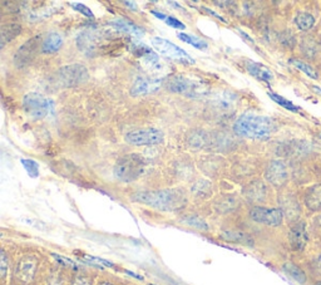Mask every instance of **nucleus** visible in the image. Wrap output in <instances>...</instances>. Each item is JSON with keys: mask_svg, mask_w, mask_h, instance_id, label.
<instances>
[{"mask_svg": "<svg viewBox=\"0 0 321 285\" xmlns=\"http://www.w3.org/2000/svg\"><path fill=\"white\" fill-rule=\"evenodd\" d=\"M305 203L312 211L321 209V184L312 186L305 195Z\"/></svg>", "mask_w": 321, "mask_h": 285, "instance_id": "nucleus-21", "label": "nucleus"}, {"mask_svg": "<svg viewBox=\"0 0 321 285\" xmlns=\"http://www.w3.org/2000/svg\"><path fill=\"white\" fill-rule=\"evenodd\" d=\"M152 46L153 48L160 53V55L163 57L171 58V59H175V61L179 62H187V63H194V61L190 57L186 50H183L182 48H179L178 46H176L175 43L170 42V40L163 39V38H153L152 39Z\"/></svg>", "mask_w": 321, "mask_h": 285, "instance_id": "nucleus-8", "label": "nucleus"}, {"mask_svg": "<svg viewBox=\"0 0 321 285\" xmlns=\"http://www.w3.org/2000/svg\"><path fill=\"white\" fill-rule=\"evenodd\" d=\"M267 190L264 182L254 181L243 188V196L250 202H261L266 199Z\"/></svg>", "mask_w": 321, "mask_h": 285, "instance_id": "nucleus-15", "label": "nucleus"}, {"mask_svg": "<svg viewBox=\"0 0 321 285\" xmlns=\"http://www.w3.org/2000/svg\"><path fill=\"white\" fill-rule=\"evenodd\" d=\"M8 256H6L5 251L1 250V254H0V273H1V278L6 275V270H8Z\"/></svg>", "mask_w": 321, "mask_h": 285, "instance_id": "nucleus-33", "label": "nucleus"}, {"mask_svg": "<svg viewBox=\"0 0 321 285\" xmlns=\"http://www.w3.org/2000/svg\"><path fill=\"white\" fill-rule=\"evenodd\" d=\"M39 47H42L39 35L34 36L33 39L28 40L25 44H23V46L18 49V52H16V57H14V63H16L19 68L27 67L28 64L34 59Z\"/></svg>", "mask_w": 321, "mask_h": 285, "instance_id": "nucleus-11", "label": "nucleus"}, {"mask_svg": "<svg viewBox=\"0 0 321 285\" xmlns=\"http://www.w3.org/2000/svg\"><path fill=\"white\" fill-rule=\"evenodd\" d=\"M88 69L82 64L65 66V67L61 68L57 74L58 83L64 88H70V87H77L79 84H83V83L88 81Z\"/></svg>", "mask_w": 321, "mask_h": 285, "instance_id": "nucleus-6", "label": "nucleus"}, {"mask_svg": "<svg viewBox=\"0 0 321 285\" xmlns=\"http://www.w3.org/2000/svg\"><path fill=\"white\" fill-rule=\"evenodd\" d=\"M164 140L163 132L158 128H142L130 131L126 134V141L132 146H151L162 143Z\"/></svg>", "mask_w": 321, "mask_h": 285, "instance_id": "nucleus-7", "label": "nucleus"}, {"mask_svg": "<svg viewBox=\"0 0 321 285\" xmlns=\"http://www.w3.org/2000/svg\"><path fill=\"white\" fill-rule=\"evenodd\" d=\"M72 285H92V282L89 278H87V276L78 275L74 278Z\"/></svg>", "mask_w": 321, "mask_h": 285, "instance_id": "nucleus-35", "label": "nucleus"}, {"mask_svg": "<svg viewBox=\"0 0 321 285\" xmlns=\"http://www.w3.org/2000/svg\"><path fill=\"white\" fill-rule=\"evenodd\" d=\"M63 46V36L58 33H50L42 42L43 53H55Z\"/></svg>", "mask_w": 321, "mask_h": 285, "instance_id": "nucleus-20", "label": "nucleus"}, {"mask_svg": "<svg viewBox=\"0 0 321 285\" xmlns=\"http://www.w3.org/2000/svg\"><path fill=\"white\" fill-rule=\"evenodd\" d=\"M282 207H284V211H285L286 215L289 216L290 218H292V213H294L295 216L299 215V205H297V201H292L290 202V199L286 200L285 202H282Z\"/></svg>", "mask_w": 321, "mask_h": 285, "instance_id": "nucleus-31", "label": "nucleus"}, {"mask_svg": "<svg viewBox=\"0 0 321 285\" xmlns=\"http://www.w3.org/2000/svg\"><path fill=\"white\" fill-rule=\"evenodd\" d=\"M36 265H38V260L34 256H24L16 268V279L21 283H25V284L32 282L35 275Z\"/></svg>", "mask_w": 321, "mask_h": 285, "instance_id": "nucleus-14", "label": "nucleus"}, {"mask_svg": "<svg viewBox=\"0 0 321 285\" xmlns=\"http://www.w3.org/2000/svg\"><path fill=\"white\" fill-rule=\"evenodd\" d=\"M312 270H314L318 275H321V256H319V258H316L315 260H314V263H312Z\"/></svg>", "mask_w": 321, "mask_h": 285, "instance_id": "nucleus-37", "label": "nucleus"}, {"mask_svg": "<svg viewBox=\"0 0 321 285\" xmlns=\"http://www.w3.org/2000/svg\"><path fill=\"white\" fill-rule=\"evenodd\" d=\"M72 8L74 10H77V12L80 13V14H83V16H84V17H87V18H88V19H93L94 18L93 12H92V10L89 9L88 6H85L84 4L73 3L72 4Z\"/></svg>", "mask_w": 321, "mask_h": 285, "instance_id": "nucleus-32", "label": "nucleus"}, {"mask_svg": "<svg viewBox=\"0 0 321 285\" xmlns=\"http://www.w3.org/2000/svg\"><path fill=\"white\" fill-rule=\"evenodd\" d=\"M182 222H185L186 225L191 226V228L197 229V230H202V231L209 230V225H207V222L197 215L183 216V218H182Z\"/></svg>", "mask_w": 321, "mask_h": 285, "instance_id": "nucleus-24", "label": "nucleus"}, {"mask_svg": "<svg viewBox=\"0 0 321 285\" xmlns=\"http://www.w3.org/2000/svg\"><path fill=\"white\" fill-rule=\"evenodd\" d=\"M53 107V102L50 100L39 93H28L24 98H23V108H24L25 113L33 119L38 121V119L44 118Z\"/></svg>", "mask_w": 321, "mask_h": 285, "instance_id": "nucleus-5", "label": "nucleus"}, {"mask_svg": "<svg viewBox=\"0 0 321 285\" xmlns=\"http://www.w3.org/2000/svg\"><path fill=\"white\" fill-rule=\"evenodd\" d=\"M250 218L258 224L279 226L282 222L284 213L281 209H266V207L255 206L250 211Z\"/></svg>", "mask_w": 321, "mask_h": 285, "instance_id": "nucleus-10", "label": "nucleus"}, {"mask_svg": "<svg viewBox=\"0 0 321 285\" xmlns=\"http://www.w3.org/2000/svg\"><path fill=\"white\" fill-rule=\"evenodd\" d=\"M111 25L114 27L115 29L123 32V33L130 34L134 36H143L144 35V31L141 29L138 25H136L132 21L127 20V19H115V20L111 21Z\"/></svg>", "mask_w": 321, "mask_h": 285, "instance_id": "nucleus-18", "label": "nucleus"}, {"mask_svg": "<svg viewBox=\"0 0 321 285\" xmlns=\"http://www.w3.org/2000/svg\"><path fill=\"white\" fill-rule=\"evenodd\" d=\"M237 103H239V96L235 92L231 91L218 92L211 100V107L218 115L233 113L236 109Z\"/></svg>", "mask_w": 321, "mask_h": 285, "instance_id": "nucleus-9", "label": "nucleus"}, {"mask_svg": "<svg viewBox=\"0 0 321 285\" xmlns=\"http://www.w3.org/2000/svg\"><path fill=\"white\" fill-rule=\"evenodd\" d=\"M202 9L205 10V12H207V13H209V14H211V16H213V17H215V18H217L218 20H221V21H226V20H225L224 18H222L221 16H218V14H216V13H215V12H212V10L207 9V8H205V6H202Z\"/></svg>", "mask_w": 321, "mask_h": 285, "instance_id": "nucleus-38", "label": "nucleus"}, {"mask_svg": "<svg viewBox=\"0 0 321 285\" xmlns=\"http://www.w3.org/2000/svg\"><path fill=\"white\" fill-rule=\"evenodd\" d=\"M130 199L136 202L144 203L162 211H176L185 207L187 203V197L185 192L178 188L136 192L132 195Z\"/></svg>", "mask_w": 321, "mask_h": 285, "instance_id": "nucleus-1", "label": "nucleus"}, {"mask_svg": "<svg viewBox=\"0 0 321 285\" xmlns=\"http://www.w3.org/2000/svg\"><path fill=\"white\" fill-rule=\"evenodd\" d=\"M122 4L127 5V8H129V9L137 10V5H136V3H134V1H122Z\"/></svg>", "mask_w": 321, "mask_h": 285, "instance_id": "nucleus-40", "label": "nucleus"}, {"mask_svg": "<svg viewBox=\"0 0 321 285\" xmlns=\"http://www.w3.org/2000/svg\"><path fill=\"white\" fill-rule=\"evenodd\" d=\"M282 269H284V271L288 273L292 279H295L296 282L300 283V284H304V283L306 282L305 273H304L300 268L292 264V263H286V264H284Z\"/></svg>", "mask_w": 321, "mask_h": 285, "instance_id": "nucleus-23", "label": "nucleus"}, {"mask_svg": "<svg viewBox=\"0 0 321 285\" xmlns=\"http://www.w3.org/2000/svg\"><path fill=\"white\" fill-rule=\"evenodd\" d=\"M53 256H54L55 259H57L59 263H62L63 265H65V267H72V268H76V264H74V261H72L70 259H67L64 258V256H61V255H57V254H53Z\"/></svg>", "mask_w": 321, "mask_h": 285, "instance_id": "nucleus-36", "label": "nucleus"}, {"mask_svg": "<svg viewBox=\"0 0 321 285\" xmlns=\"http://www.w3.org/2000/svg\"><path fill=\"white\" fill-rule=\"evenodd\" d=\"M301 47H303L304 54L309 55V58H314L312 52L315 53V54L318 53V46H316V42L315 40H312L311 38H309V39H304Z\"/></svg>", "mask_w": 321, "mask_h": 285, "instance_id": "nucleus-30", "label": "nucleus"}, {"mask_svg": "<svg viewBox=\"0 0 321 285\" xmlns=\"http://www.w3.org/2000/svg\"><path fill=\"white\" fill-rule=\"evenodd\" d=\"M20 162L29 176L33 177V179H36L39 176V165L36 161L31 160V158H21Z\"/></svg>", "mask_w": 321, "mask_h": 285, "instance_id": "nucleus-27", "label": "nucleus"}, {"mask_svg": "<svg viewBox=\"0 0 321 285\" xmlns=\"http://www.w3.org/2000/svg\"><path fill=\"white\" fill-rule=\"evenodd\" d=\"M265 177L275 187H281L288 181V168L282 161H271L265 171Z\"/></svg>", "mask_w": 321, "mask_h": 285, "instance_id": "nucleus-12", "label": "nucleus"}, {"mask_svg": "<svg viewBox=\"0 0 321 285\" xmlns=\"http://www.w3.org/2000/svg\"><path fill=\"white\" fill-rule=\"evenodd\" d=\"M21 32V25L16 24V23H9V24H4L1 27V32H0V46L4 48L6 43L13 40L16 35H19Z\"/></svg>", "mask_w": 321, "mask_h": 285, "instance_id": "nucleus-22", "label": "nucleus"}, {"mask_svg": "<svg viewBox=\"0 0 321 285\" xmlns=\"http://www.w3.org/2000/svg\"><path fill=\"white\" fill-rule=\"evenodd\" d=\"M178 38L181 40H183V42L191 44L192 47H194V48L197 49H203V50H205V49H207V47H209L206 40L201 39V38H198V36L196 35H188V34L185 33H179Z\"/></svg>", "mask_w": 321, "mask_h": 285, "instance_id": "nucleus-26", "label": "nucleus"}, {"mask_svg": "<svg viewBox=\"0 0 321 285\" xmlns=\"http://www.w3.org/2000/svg\"><path fill=\"white\" fill-rule=\"evenodd\" d=\"M315 89H318V91H319V92H320V93H321V89H320V88H318V87H316V88H315Z\"/></svg>", "mask_w": 321, "mask_h": 285, "instance_id": "nucleus-42", "label": "nucleus"}, {"mask_svg": "<svg viewBox=\"0 0 321 285\" xmlns=\"http://www.w3.org/2000/svg\"><path fill=\"white\" fill-rule=\"evenodd\" d=\"M166 23L168 25H171L172 28H176V29H185L186 25L182 23V21H179L178 19L173 18V17H167L166 19Z\"/></svg>", "mask_w": 321, "mask_h": 285, "instance_id": "nucleus-34", "label": "nucleus"}, {"mask_svg": "<svg viewBox=\"0 0 321 285\" xmlns=\"http://www.w3.org/2000/svg\"><path fill=\"white\" fill-rule=\"evenodd\" d=\"M295 23L301 31H309L315 23V19L309 13H299L295 18Z\"/></svg>", "mask_w": 321, "mask_h": 285, "instance_id": "nucleus-25", "label": "nucleus"}, {"mask_svg": "<svg viewBox=\"0 0 321 285\" xmlns=\"http://www.w3.org/2000/svg\"><path fill=\"white\" fill-rule=\"evenodd\" d=\"M245 67L251 76H254L255 78L260 79V81L270 82V81L273 79V73L270 72L269 68L265 67L264 64L256 63V62L252 61H246Z\"/></svg>", "mask_w": 321, "mask_h": 285, "instance_id": "nucleus-17", "label": "nucleus"}, {"mask_svg": "<svg viewBox=\"0 0 321 285\" xmlns=\"http://www.w3.org/2000/svg\"><path fill=\"white\" fill-rule=\"evenodd\" d=\"M100 285H112V284H109V283L104 282V283H102V284H100Z\"/></svg>", "mask_w": 321, "mask_h": 285, "instance_id": "nucleus-41", "label": "nucleus"}, {"mask_svg": "<svg viewBox=\"0 0 321 285\" xmlns=\"http://www.w3.org/2000/svg\"><path fill=\"white\" fill-rule=\"evenodd\" d=\"M277 128L275 122L266 116L241 115L233 123V132L240 137L251 140H267Z\"/></svg>", "mask_w": 321, "mask_h": 285, "instance_id": "nucleus-2", "label": "nucleus"}, {"mask_svg": "<svg viewBox=\"0 0 321 285\" xmlns=\"http://www.w3.org/2000/svg\"><path fill=\"white\" fill-rule=\"evenodd\" d=\"M290 63L292 64V66H295L297 69L303 70L304 73H306V74H307L309 77H311V78H314V79L318 78V72H316V70L314 69L312 67H310L309 64L304 63V62H301V61H297V59H291Z\"/></svg>", "mask_w": 321, "mask_h": 285, "instance_id": "nucleus-28", "label": "nucleus"}, {"mask_svg": "<svg viewBox=\"0 0 321 285\" xmlns=\"http://www.w3.org/2000/svg\"><path fill=\"white\" fill-rule=\"evenodd\" d=\"M316 285H321V282H320V283H318V284H316Z\"/></svg>", "mask_w": 321, "mask_h": 285, "instance_id": "nucleus-43", "label": "nucleus"}, {"mask_svg": "<svg viewBox=\"0 0 321 285\" xmlns=\"http://www.w3.org/2000/svg\"><path fill=\"white\" fill-rule=\"evenodd\" d=\"M290 245L294 250H303L307 241V234H306V228L304 222H299L290 230L289 235Z\"/></svg>", "mask_w": 321, "mask_h": 285, "instance_id": "nucleus-16", "label": "nucleus"}, {"mask_svg": "<svg viewBox=\"0 0 321 285\" xmlns=\"http://www.w3.org/2000/svg\"><path fill=\"white\" fill-rule=\"evenodd\" d=\"M151 13H152V14H153V16L156 17V18H158V19H162V20H164V21H166L167 17H168V16H166V14H163V13L156 12V10H152Z\"/></svg>", "mask_w": 321, "mask_h": 285, "instance_id": "nucleus-39", "label": "nucleus"}, {"mask_svg": "<svg viewBox=\"0 0 321 285\" xmlns=\"http://www.w3.org/2000/svg\"><path fill=\"white\" fill-rule=\"evenodd\" d=\"M269 96L271 97V100H273L276 102V103H279L280 106L284 107V108L289 109V111H292V112H297L299 111V107L295 106L292 102H290V101L285 100L284 97H281V96H279V94H275V93H269Z\"/></svg>", "mask_w": 321, "mask_h": 285, "instance_id": "nucleus-29", "label": "nucleus"}, {"mask_svg": "<svg viewBox=\"0 0 321 285\" xmlns=\"http://www.w3.org/2000/svg\"><path fill=\"white\" fill-rule=\"evenodd\" d=\"M164 87L173 93L183 94L188 98H202L209 94V85L183 76H171L164 81Z\"/></svg>", "mask_w": 321, "mask_h": 285, "instance_id": "nucleus-3", "label": "nucleus"}, {"mask_svg": "<svg viewBox=\"0 0 321 285\" xmlns=\"http://www.w3.org/2000/svg\"><path fill=\"white\" fill-rule=\"evenodd\" d=\"M145 161L140 153H129L117 161L113 173L122 182H132L141 176L144 171Z\"/></svg>", "mask_w": 321, "mask_h": 285, "instance_id": "nucleus-4", "label": "nucleus"}, {"mask_svg": "<svg viewBox=\"0 0 321 285\" xmlns=\"http://www.w3.org/2000/svg\"><path fill=\"white\" fill-rule=\"evenodd\" d=\"M221 239L226 240L228 243H236L247 246H254V239L246 233H241V231H224V233L221 234Z\"/></svg>", "mask_w": 321, "mask_h": 285, "instance_id": "nucleus-19", "label": "nucleus"}, {"mask_svg": "<svg viewBox=\"0 0 321 285\" xmlns=\"http://www.w3.org/2000/svg\"><path fill=\"white\" fill-rule=\"evenodd\" d=\"M162 85V81L158 78H151V77H138L134 81L132 88H130V96H144V94L153 93L158 91Z\"/></svg>", "mask_w": 321, "mask_h": 285, "instance_id": "nucleus-13", "label": "nucleus"}]
</instances>
